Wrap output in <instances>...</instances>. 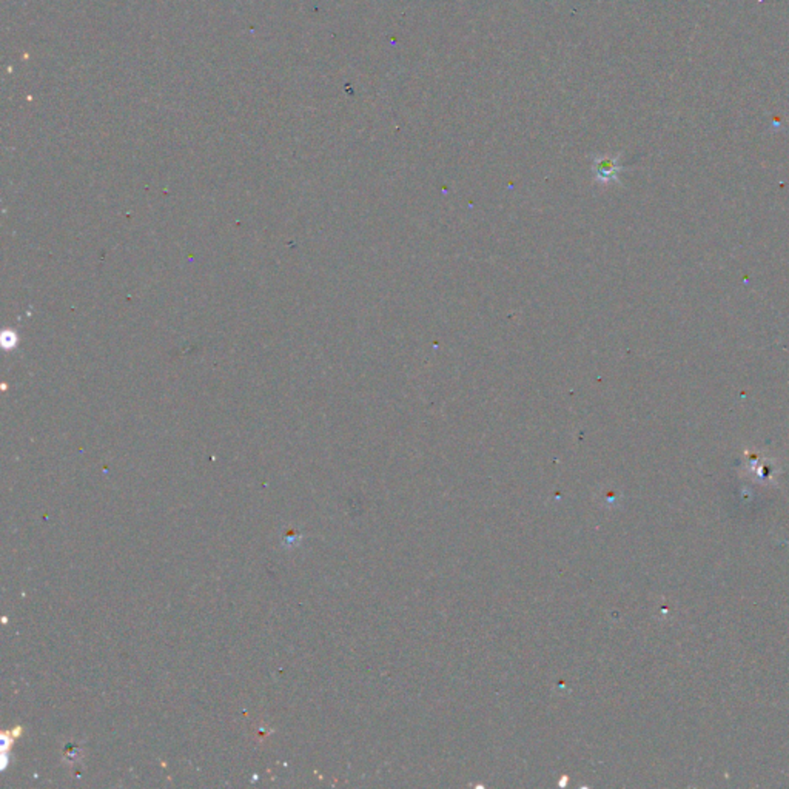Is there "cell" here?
Listing matches in <instances>:
<instances>
[{"instance_id":"cell-1","label":"cell","mask_w":789,"mask_h":789,"mask_svg":"<svg viewBox=\"0 0 789 789\" xmlns=\"http://www.w3.org/2000/svg\"><path fill=\"white\" fill-rule=\"evenodd\" d=\"M618 158H597L593 162V172H595L600 181H611L615 179L618 172H620V165H618Z\"/></svg>"}]
</instances>
